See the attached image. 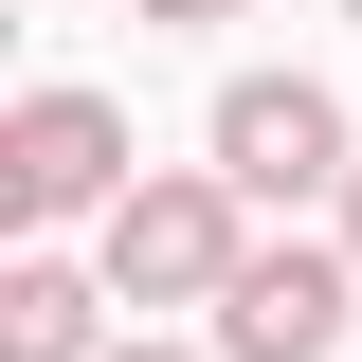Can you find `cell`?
I'll return each mask as SVG.
<instances>
[{"label":"cell","instance_id":"cell-1","mask_svg":"<svg viewBox=\"0 0 362 362\" xmlns=\"http://www.w3.org/2000/svg\"><path fill=\"white\" fill-rule=\"evenodd\" d=\"M90 272H109V308H218L235 272H254V199L218 163H145L127 218L90 235Z\"/></svg>","mask_w":362,"mask_h":362},{"label":"cell","instance_id":"cell-2","mask_svg":"<svg viewBox=\"0 0 362 362\" xmlns=\"http://www.w3.org/2000/svg\"><path fill=\"white\" fill-rule=\"evenodd\" d=\"M127 109H109V90H73V73H54V90H18V109H0V218H18V235H109V218H127Z\"/></svg>","mask_w":362,"mask_h":362},{"label":"cell","instance_id":"cell-3","mask_svg":"<svg viewBox=\"0 0 362 362\" xmlns=\"http://www.w3.org/2000/svg\"><path fill=\"white\" fill-rule=\"evenodd\" d=\"M218 181L254 199V218H290V199H344L362 181V127H344V90L326 73H218Z\"/></svg>","mask_w":362,"mask_h":362},{"label":"cell","instance_id":"cell-4","mask_svg":"<svg viewBox=\"0 0 362 362\" xmlns=\"http://www.w3.org/2000/svg\"><path fill=\"white\" fill-rule=\"evenodd\" d=\"M344 326H362V254L344 235H254V272L218 290L199 344L218 362H344Z\"/></svg>","mask_w":362,"mask_h":362},{"label":"cell","instance_id":"cell-5","mask_svg":"<svg viewBox=\"0 0 362 362\" xmlns=\"http://www.w3.org/2000/svg\"><path fill=\"white\" fill-rule=\"evenodd\" d=\"M0 362H109V272L90 254H18L0 272Z\"/></svg>","mask_w":362,"mask_h":362},{"label":"cell","instance_id":"cell-6","mask_svg":"<svg viewBox=\"0 0 362 362\" xmlns=\"http://www.w3.org/2000/svg\"><path fill=\"white\" fill-rule=\"evenodd\" d=\"M145 18H163V37H199V18H254V0H145Z\"/></svg>","mask_w":362,"mask_h":362},{"label":"cell","instance_id":"cell-7","mask_svg":"<svg viewBox=\"0 0 362 362\" xmlns=\"http://www.w3.org/2000/svg\"><path fill=\"white\" fill-rule=\"evenodd\" d=\"M109 362H218V344H163V326H145V344H109Z\"/></svg>","mask_w":362,"mask_h":362},{"label":"cell","instance_id":"cell-8","mask_svg":"<svg viewBox=\"0 0 362 362\" xmlns=\"http://www.w3.org/2000/svg\"><path fill=\"white\" fill-rule=\"evenodd\" d=\"M344 254H362V181H344Z\"/></svg>","mask_w":362,"mask_h":362},{"label":"cell","instance_id":"cell-9","mask_svg":"<svg viewBox=\"0 0 362 362\" xmlns=\"http://www.w3.org/2000/svg\"><path fill=\"white\" fill-rule=\"evenodd\" d=\"M344 18H362V0H344Z\"/></svg>","mask_w":362,"mask_h":362}]
</instances>
